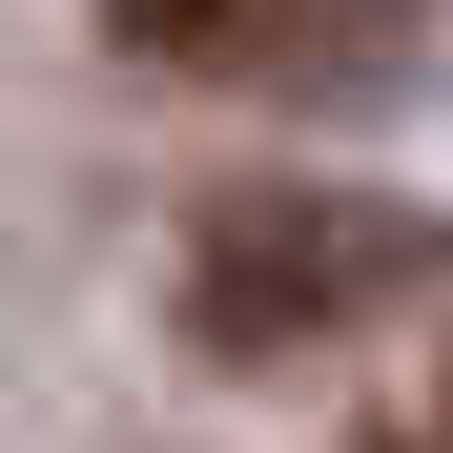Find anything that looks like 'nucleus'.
<instances>
[{"instance_id": "nucleus-2", "label": "nucleus", "mask_w": 453, "mask_h": 453, "mask_svg": "<svg viewBox=\"0 0 453 453\" xmlns=\"http://www.w3.org/2000/svg\"><path fill=\"white\" fill-rule=\"evenodd\" d=\"M104 42L165 83H330V62L412 42V0H104Z\"/></svg>"}, {"instance_id": "nucleus-3", "label": "nucleus", "mask_w": 453, "mask_h": 453, "mask_svg": "<svg viewBox=\"0 0 453 453\" xmlns=\"http://www.w3.org/2000/svg\"><path fill=\"white\" fill-rule=\"evenodd\" d=\"M433 433H453V350H433Z\"/></svg>"}, {"instance_id": "nucleus-4", "label": "nucleus", "mask_w": 453, "mask_h": 453, "mask_svg": "<svg viewBox=\"0 0 453 453\" xmlns=\"http://www.w3.org/2000/svg\"><path fill=\"white\" fill-rule=\"evenodd\" d=\"M371 453H453V433H371Z\"/></svg>"}, {"instance_id": "nucleus-1", "label": "nucleus", "mask_w": 453, "mask_h": 453, "mask_svg": "<svg viewBox=\"0 0 453 453\" xmlns=\"http://www.w3.org/2000/svg\"><path fill=\"white\" fill-rule=\"evenodd\" d=\"M392 268H412V206H350V186H226L206 248H186V330H206V350H330Z\"/></svg>"}]
</instances>
